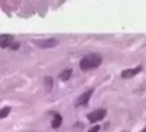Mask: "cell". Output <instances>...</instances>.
Listing matches in <instances>:
<instances>
[{"label": "cell", "mask_w": 146, "mask_h": 132, "mask_svg": "<svg viewBox=\"0 0 146 132\" xmlns=\"http://www.w3.org/2000/svg\"><path fill=\"white\" fill-rule=\"evenodd\" d=\"M100 62H102V56L98 53H90L87 55L85 58L81 59V68L82 70H90V68H96L100 65Z\"/></svg>", "instance_id": "6da1fadb"}, {"label": "cell", "mask_w": 146, "mask_h": 132, "mask_svg": "<svg viewBox=\"0 0 146 132\" xmlns=\"http://www.w3.org/2000/svg\"><path fill=\"white\" fill-rule=\"evenodd\" d=\"M35 44L38 46V47H41V49H50V47H55V46H58V40H55V38L38 40V41H35Z\"/></svg>", "instance_id": "7a4b0ae2"}, {"label": "cell", "mask_w": 146, "mask_h": 132, "mask_svg": "<svg viewBox=\"0 0 146 132\" xmlns=\"http://www.w3.org/2000/svg\"><path fill=\"white\" fill-rule=\"evenodd\" d=\"M105 114H107V111H105V109H96V111H93V112L88 114V120H90L91 123H96V121L102 120V118L105 117Z\"/></svg>", "instance_id": "3957f363"}, {"label": "cell", "mask_w": 146, "mask_h": 132, "mask_svg": "<svg viewBox=\"0 0 146 132\" xmlns=\"http://www.w3.org/2000/svg\"><path fill=\"white\" fill-rule=\"evenodd\" d=\"M91 94H93V90H87L85 93H82L79 97H78V100H76V106H82V105H85L90 100Z\"/></svg>", "instance_id": "277c9868"}, {"label": "cell", "mask_w": 146, "mask_h": 132, "mask_svg": "<svg viewBox=\"0 0 146 132\" xmlns=\"http://www.w3.org/2000/svg\"><path fill=\"white\" fill-rule=\"evenodd\" d=\"M12 35H8V34H5V35H0V47H9V46L12 44Z\"/></svg>", "instance_id": "5b68a950"}, {"label": "cell", "mask_w": 146, "mask_h": 132, "mask_svg": "<svg viewBox=\"0 0 146 132\" xmlns=\"http://www.w3.org/2000/svg\"><path fill=\"white\" fill-rule=\"evenodd\" d=\"M140 71H141V67L129 68V70H123V71H122V77H125V79H128V77H134L135 75H139Z\"/></svg>", "instance_id": "8992f818"}, {"label": "cell", "mask_w": 146, "mask_h": 132, "mask_svg": "<svg viewBox=\"0 0 146 132\" xmlns=\"http://www.w3.org/2000/svg\"><path fill=\"white\" fill-rule=\"evenodd\" d=\"M61 123H62V117L59 116V114H56V112H53V118H52V127H59L61 126Z\"/></svg>", "instance_id": "52a82bcc"}, {"label": "cell", "mask_w": 146, "mask_h": 132, "mask_svg": "<svg viewBox=\"0 0 146 132\" xmlns=\"http://www.w3.org/2000/svg\"><path fill=\"white\" fill-rule=\"evenodd\" d=\"M70 76H72V70H70V68H67V70L61 71L59 79H61V81H68V79H70Z\"/></svg>", "instance_id": "ba28073f"}, {"label": "cell", "mask_w": 146, "mask_h": 132, "mask_svg": "<svg viewBox=\"0 0 146 132\" xmlns=\"http://www.w3.org/2000/svg\"><path fill=\"white\" fill-rule=\"evenodd\" d=\"M44 85H46V90H47V91L52 90V86H53V81H52V77H50V76H47V77L44 79Z\"/></svg>", "instance_id": "9c48e42d"}, {"label": "cell", "mask_w": 146, "mask_h": 132, "mask_svg": "<svg viewBox=\"0 0 146 132\" xmlns=\"http://www.w3.org/2000/svg\"><path fill=\"white\" fill-rule=\"evenodd\" d=\"M9 112H11V108H9V106H5V108H2V109H0V118H5V117H6Z\"/></svg>", "instance_id": "30bf717a"}, {"label": "cell", "mask_w": 146, "mask_h": 132, "mask_svg": "<svg viewBox=\"0 0 146 132\" xmlns=\"http://www.w3.org/2000/svg\"><path fill=\"white\" fill-rule=\"evenodd\" d=\"M88 132H99V127H98V126H96V127H93V129H90Z\"/></svg>", "instance_id": "8fae6325"}, {"label": "cell", "mask_w": 146, "mask_h": 132, "mask_svg": "<svg viewBox=\"0 0 146 132\" xmlns=\"http://www.w3.org/2000/svg\"><path fill=\"white\" fill-rule=\"evenodd\" d=\"M141 132H146V131H145V129H143V131H141Z\"/></svg>", "instance_id": "7c38bea8"}]
</instances>
